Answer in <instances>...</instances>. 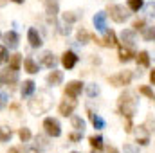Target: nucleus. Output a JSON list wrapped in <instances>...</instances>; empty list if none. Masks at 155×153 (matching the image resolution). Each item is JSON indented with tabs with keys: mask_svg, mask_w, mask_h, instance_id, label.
I'll return each mask as SVG.
<instances>
[{
	"mask_svg": "<svg viewBox=\"0 0 155 153\" xmlns=\"http://www.w3.org/2000/svg\"><path fill=\"white\" fill-rule=\"evenodd\" d=\"M49 106H51V97H49V94H40V99H33L31 103H29V108H31V112L35 115H40L43 114L45 110H49Z\"/></svg>",
	"mask_w": 155,
	"mask_h": 153,
	"instance_id": "f03ea898",
	"label": "nucleus"
},
{
	"mask_svg": "<svg viewBox=\"0 0 155 153\" xmlns=\"http://www.w3.org/2000/svg\"><path fill=\"white\" fill-rule=\"evenodd\" d=\"M144 11H146V18L155 22V2H148L144 5Z\"/></svg>",
	"mask_w": 155,
	"mask_h": 153,
	"instance_id": "5701e85b",
	"label": "nucleus"
},
{
	"mask_svg": "<svg viewBox=\"0 0 155 153\" xmlns=\"http://www.w3.org/2000/svg\"><path fill=\"white\" fill-rule=\"evenodd\" d=\"M13 2H16V4H22V2H24V0H13Z\"/></svg>",
	"mask_w": 155,
	"mask_h": 153,
	"instance_id": "c03bdc74",
	"label": "nucleus"
},
{
	"mask_svg": "<svg viewBox=\"0 0 155 153\" xmlns=\"http://www.w3.org/2000/svg\"><path fill=\"white\" fill-rule=\"evenodd\" d=\"M74 20H76V16H74V15H71V13H67V15L63 16V22H65V24H72Z\"/></svg>",
	"mask_w": 155,
	"mask_h": 153,
	"instance_id": "58836bf2",
	"label": "nucleus"
},
{
	"mask_svg": "<svg viewBox=\"0 0 155 153\" xmlns=\"http://www.w3.org/2000/svg\"><path fill=\"white\" fill-rule=\"evenodd\" d=\"M141 94L146 96V97H150V99H153V90L150 86H141Z\"/></svg>",
	"mask_w": 155,
	"mask_h": 153,
	"instance_id": "f704fd0d",
	"label": "nucleus"
},
{
	"mask_svg": "<svg viewBox=\"0 0 155 153\" xmlns=\"http://www.w3.org/2000/svg\"><path fill=\"white\" fill-rule=\"evenodd\" d=\"M43 128H45L47 135H51V137H60L61 135V126L54 117H47L43 121Z\"/></svg>",
	"mask_w": 155,
	"mask_h": 153,
	"instance_id": "20e7f679",
	"label": "nucleus"
},
{
	"mask_svg": "<svg viewBox=\"0 0 155 153\" xmlns=\"http://www.w3.org/2000/svg\"><path fill=\"white\" fill-rule=\"evenodd\" d=\"M143 36L146 41H155V27H146V29H143Z\"/></svg>",
	"mask_w": 155,
	"mask_h": 153,
	"instance_id": "393cba45",
	"label": "nucleus"
},
{
	"mask_svg": "<svg viewBox=\"0 0 155 153\" xmlns=\"http://www.w3.org/2000/svg\"><path fill=\"white\" fill-rule=\"evenodd\" d=\"M74 108H76V103L74 101H63L60 105V114L63 115V117H67V115H71L74 112Z\"/></svg>",
	"mask_w": 155,
	"mask_h": 153,
	"instance_id": "4468645a",
	"label": "nucleus"
},
{
	"mask_svg": "<svg viewBox=\"0 0 155 153\" xmlns=\"http://www.w3.org/2000/svg\"><path fill=\"white\" fill-rule=\"evenodd\" d=\"M72 126L76 128L78 132H85V121L81 117H72Z\"/></svg>",
	"mask_w": 155,
	"mask_h": 153,
	"instance_id": "bb28decb",
	"label": "nucleus"
},
{
	"mask_svg": "<svg viewBox=\"0 0 155 153\" xmlns=\"http://www.w3.org/2000/svg\"><path fill=\"white\" fill-rule=\"evenodd\" d=\"M124 153H139V146H134V144H124Z\"/></svg>",
	"mask_w": 155,
	"mask_h": 153,
	"instance_id": "c9c22d12",
	"label": "nucleus"
},
{
	"mask_svg": "<svg viewBox=\"0 0 155 153\" xmlns=\"http://www.w3.org/2000/svg\"><path fill=\"white\" fill-rule=\"evenodd\" d=\"M25 153H40L38 148H25Z\"/></svg>",
	"mask_w": 155,
	"mask_h": 153,
	"instance_id": "a19ab883",
	"label": "nucleus"
},
{
	"mask_svg": "<svg viewBox=\"0 0 155 153\" xmlns=\"http://www.w3.org/2000/svg\"><path fill=\"white\" fill-rule=\"evenodd\" d=\"M150 81H152V83L155 85V69L152 70V72H150Z\"/></svg>",
	"mask_w": 155,
	"mask_h": 153,
	"instance_id": "79ce46f5",
	"label": "nucleus"
},
{
	"mask_svg": "<svg viewBox=\"0 0 155 153\" xmlns=\"http://www.w3.org/2000/svg\"><path fill=\"white\" fill-rule=\"evenodd\" d=\"M9 60V54H7V49L0 45V63H5Z\"/></svg>",
	"mask_w": 155,
	"mask_h": 153,
	"instance_id": "72a5a7b5",
	"label": "nucleus"
},
{
	"mask_svg": "<svg viewBox=\"0 0 155 153\" xmlns=\"http://www.w3.org/2000/svg\"><path fill=\"white\" fill-rule=\"evenodd\" d=\"M18 135H20V139H22V141H24V142H25V141H29V139H31V132H29V130H27V128H22V130H20V133H18Z\"/></svg>",
	"mask_w": 155,
	"mask_h": 153,
	"instance_id": "473e14b6",
	"label": "nucleus"
},
{
	"mask_svg": "<svg viewBox=\"0 0 155 153\" xmlns=\"http://www.w3.org/2000/svg\"><path fill=\"white\" fill-rule=\"evenodd\" d=\"M143 5H144L143 0H128V7H130L132 11H139Z\"/></svg>",
	"mask_w": 155,
	"mask_h": 153,
	"instance_id": "7c9ffc66",
	"label": "nucleus"
},
{
	"mask_svg": "<svg viewBox=\"0 0 155 153\" xmlns=\"http://www.w3.org/2000/svg\"><path fill=\"white\" fill-rule=\"evenodd\" d=\"M4 41H5V47L16 49V47H18V34H16L15 31H9V33L4 34Z\"/></svg>",
	"mask_w": 155,
	"mask_h": 153,
	"instance_id": "9d476101",
	"label": "nucleus"
},
{
	"mask_svg": "<svg viewBox=\"0 0 155 153\" xmlns=\"http://www.w3.org/2000/svg\"><path fill=\"white\" fill-rule=\"evenodd\" d=\"M132 58H134V52H132L130 47H119V60L123 63H128Z\"/></svg>",
	"mask_w": 155,
	"mask_h": 153,
	"instance_id": "dca6fc26",
	"label": "nucleus"
},
{
	"mask_svg": "<svg viewBox=\"0 0 155 153\" xmlns=\"http://www.w3.org/2000/svg\"><path fill=\"white\" fill-rule=\"evenodd\" d=\"M27 38H29L31 47H35V49L41 47V38H40V34H38V31H36V29H29V33H27Z\"/></svg>",
	"mask_w": 155,
	"mask_h": 153,
	"instance_id": "ddd939ff",
	"label": "nucleus"
},
{
	"mask_svg": "<svg viewBox=\"0 0 155 153\" xmlns=\"http://www.w3.org/2000/svg\"><path fill=\"white\" fill-rule=\"evenodd\" d=\"M33 92H35V81L27 79L22 86V97H29V96H33Z\"/></svg>",
	"mask_w": 155,
	"mask_h": 153,
	"instance_id": "a211bd4d",
	"label": "nucleus"
},
{
	"mask_svg": "<svg viewBox=\"0 0 155 153\" xmlns=\"http://www.w3.org/2000/svg\"><path fill=\"white\" fill-rule=\"evenodd\" d=\"M7 99H9V96L4 94V92H0V108H4L7 105Z\"/></svg>",
	"mask_w": 155,
	"mask_h": 153,
	"instance_id": "4c0bfd02",
	"label": "nucleus"
},
{
	"mask_svg": "<svg viewBox=\"0 0 155 153\" xmlns=\"http://www.w3.org/2000/svg\"><path fill=\"white\" fill-rule=\"evenodd\" d=\"M71 153H78V151H71Z\"/></svg>",
	"mask_w": 155,
	"mask_h": 153,
	"instance_id": "49530a36",
	"label": "nucleus"
},
{
	"mask_svg": "<svg viewBox=\"0 0 155 153\" xmlns=\"http://www.w3.org/2000/svg\"><path fill=\"white\" fill-rule=\"evenodd\" d=\"M105 34H107V36H105V41H103V43H105V45H108V47H114V45L117 43L116 34H114L112 31H110V33H105Z\"/></svg>",
	"mask_w": 155,
	"mask_h": 153,
	"instance_id": "cd10ccee",
	"label": "nucleus"
},
{
	"mask_svg": "<svg viewBox=\"0 0 155 153\" xmlns=\"http://www.w3.org/2000/svg\"><path fill=\"white\" fill-rule=\"evenodd\" d=\"M24 67H25V70L29 72V74H36L38 72V65L35 63V60L33 58H25V61H24Z\"/></svg>",
	"mask_w": 155,
	"mask_h": 153,
	"instance_id": "6ab92c4d",
	"label": "nucleus"
},
{
	"mask_svg": "<svg viewBox=\"0 0 155 153\" xmlns=\"http://www.w3.org/2000/svg\"><path fill=\"white\" fill-rule=\"evenodd\" d=\"M130 81H132V72H128V70L110 76V83L116 85V86H124V85H128Z\"/></svg>",
	"mask_w": 155,
	"mask_h": 153,
	"instance_id": "423d86ee",
	"label": "nucleus"
},
{
	"mask_svg": "<svg viewBox=\"0 0 155 153\" xmlns=\"http://www.w3.org/2000/svg\"><path fill=\"white\" fill-rule=\"evenodd\" d=\"M90 119H92V124H94L96 130H103V128H105V121H103V117H99L97 114H90Z\"/></svg>",
	"mask_w": 155,
	"mask_h": 153,
	"instance_id": "4be33fe9",
	"label": "nucleus"
},
{
	"mask_svg": "<svg viewBox=\"0 0 155 153\" xmlns=\"http://www.w3.org/2000/svg\"><path fill=\"white\" fill-rule=\"evenodd\" d=\"M63 81V72L61 70H54L52 69V72L47 76V83L51 85V86H56V85H60Z\"/></svg>",
	"mask_w": 155,
	"mask_h": 153,
	"instance_id": "f8f14e48",
	"label": "nucleus"
},
{
	"mask_svg": "<svg viewBox=\"0 0 155 153\" xmlns=\"http://www.w3.org/2000/svg\"><path fill=\"white\" fill-rule=\"evenodd\" d=\"M137 63H139L141 67H148V65H150V54H148L146 50L139 52V54H137Z\"/></svg>",
	"mask_w": 155,
	"mask_h": 153,
	"instance_id": "412c9836",
	"label": "nucleus"
},
{
	"mask_svg": "<svg viewBox=\"0 0 155 153\" xmlns=\"http://www.w3.org/2000/svg\"><path fill=\"white\" fill-rule=\"evenodd\" d=\"M41 63L45 65V67H49V69H54L56 65H58V58L52 54V52H43V56H41Z\"/></svg>",
	"mask_w": 155,
	"mask_h": 153,
	"instance_id": "9b49d317",
	"label": "nucleus"
},
{
	"mask_svg": "<svg viewBox=\"0 0 155 153\" xmlns=\"http://www.w3.org/2000/svg\"><path fill=\"white\" fill-rule=\"evenodd\" d=\"M45 5H47V15L49 16H56L58 15V2L56 0H47Z\"/></svg>",
	"mask_w": 155,
	"mask_h": 153,
	"instance_id": "aec40b11",
	"label": "nucleus"
},
{
	"mask_svg": "<svg viewBox=\"0 0 155 153\" xmlns=\"http://www.w3.org/2000/svg\"><path fill=\"white\" fill-rule=\"evenodd\" d=\"M107 153H117V150H116V148H108V150H107Z\"/></svg>",
	"mask_w": 155,
	"mask_h": 153,
	"instance_id": "37998d69",
	"label": "nucleus"
},
{
	"mask_svg": "<svg viewBox=\"0 0 155 153\" xmlns=\"http://www.w3.org/2000/svg\"><path fill=\"white\" fill-rule=\"evenodd\" d=\"M119 112L123 115H126V119H132L135 110H137V97L134 92L130 90H124L121 96H119Z\"/></svg>",
	"mask_w": 155,
	"mask_h": 153,
	"instance_id": "f257e3e1",
	"label": "nucleus"
},
{
	"mask_svg": "<svg viewBox=\"0 0 155 153\" xmlns=\"http://www.w3.org/2000/svg\"><path fill=\"white\" fill-rule=\"evenodd\" d=\"M137 142H139L141 146H146V144L150 142V137H148L144 126H139V130H137Z\"/></svg>",
	"mask_w": 155,
	"mask_h": 153,
	"instance_id": "f3484780",
	"label": "nucleus"
},
{
	"mask_svg": "<svg viewBox=\"0 0 155 153\" xmlns=\"http://www.w3.org/2000/svg\"><path fill=\"white\" fill-rule=\"evenodd\" d=\"M81 90H83V83L81 81H71L67 85V88H65V96H69L71 99H76L81 94Z\"/></svg>",
	"mask_w": 155,
	"mask_h": 153,
	"instance_id": "0eeeda50",
	"label": "nucleus"
},
{
	"mask_svg": "<svg viewBox=\"0 0 155 153\" xmlns=\"http://www.w3.org/2000/svg\"><path fill=\"white\" fill-rule=\"evenodd\" d=\"M97 94H99V86H97L96 83H92V85L87 86V96H88V97H96Z\"/></svg>",
	"mask_w": 155,
	"mask_h": 153,
	"instance_id": "c85d7f7f",
	"label": "nucleus"
},
{
	"mask_svg": "<svg viewBox=\"0 0 155 153\" xmlns=\"http://www.w3.org/2000/svg\"><path fill=\"white\" fill-rule=\"evenodd\" d=\"M61 63H63V67L69 70V69H74V65L78 63V56L74 52H71V50H67L65 54H63V58H61Z\"/></svg>",
	"mask_w": 155,
	"mask_h": 153,
	"instance_id": "6e6552de",
	"label": "nucleus"
},
{
	"mask_svg": "<svg viewBox=\"0 0 155 153\" xmlns=\"http://www.w3.org/2000/svg\"><path fill=\"white\" fill-rule=\"evenodd\" d=\"M5 4V0H0V5H4Z\"/></svg>",
	"mask_w": 155,
	"mask_h": 153,
	"instance_id": "a18cd8bd",
	"label": "nucleus"
},
{
	"mask_svg": "<svg viewBox=\"0 0 155 153\" xmlns=\"http://www.w3.org/2000/svg\"><path fill=\"white\" fill-rule=\"evenodd\" d=\"M81 137H83V132H74V133H71V141L72 142H78V141H81Z\"/></svg>",
	"mask_w": 155,
	"mask_h": 153,
	"instance_id": "e433bc0d",
	"label": "nucleus"
},
{
	"mask_svg": "<svg viewBox=\"0 0 155 153\" xmlns=\"http://www.w3.org/2000/svg\"><path fill=\"white\" fill-rule=\"evenodd\" d=\"M94 25L99 33H107V13H97L94 16Z\"/></svg>",
	"mask_w": 155,
	"mask_h": 153,
	"instance_id": "1a4fd4ad",
	"label": "nucleus"
},
{
	"mask_svg": "<svg viewBox=\"0 0 155 153\" xmlns=\"http://www.w3.org/2000/svg\"><path fill=\"white\" fill-rule=\"evenodd\" d=\"M90 146L92 148H96V150H101L103 148V137L101 135H94V137H90Z\"/></svg>",
	"mask_w": 155,
	"mask_h": 153,
	"instance_id": "a878e982",
	"label": "nucleus"
},
{
	"mask_svg": "<svg viewBox=\"0 0 155 153\" xmlns=\"http://www.w3.org/2000/svg\"><path fill=\"white\" fill-rule=\"evenodd\" d=\"M108 13H110V18H112L114 22H117V24H123V22H126V20L130 18V13H128V9H126L124 5L114 4V5L108 7Z\"/></svg>",
	"mask_w": 155,
	"mask_h": 153,
	"instance_id": "7ed1b4c3",
	"label": "nucleus"
},
{
	"mask_svg": "<svg viewBox=\"0 0 155 153\" xmlns=\"http://www.w3.org/2000/svg\"><path fill=\"white\" fill-rule=\"evenodd\" d=\"M11 137H13V132H11L7 126H2V128H0V142H7Z\"/></svg>",
	"mask_w": 155,
	"mask_h": 153,
	"instance_id": "b1692460",
	"label": "nucleus"
},
{
	"mask_svg": "<svg viewBox=\"0 0 155 153\" xmlns=\"http://www.w3.org/2000/svg\"><path fill=\"white\" fill-rule=\"evenodd\" d=\"M20 61H22L20 54H15V56L11 58V63H9V67H11V69H15V70H18V69H20Z\"/></svg>",
	"mask_w": 155,
	"mask_h": 153,
	"instance_id": "c756f323",
	"label": "nucleus"
},
{
	"mask_svg": "<svg viewBox=\"0 0 155 153\" xmlns=\"http://www.w3.org/2000/svg\"><path fill=\"white\" fill-rule=\"evenodd\" d=\"M121 40H123L128 47H134V43H135V31L124 29V31L121 33Z\"/></svg>",
	"mask_w": 155,
	"mask_h": 153,
	"instance_id": "2eb2a0df",
	"label": "nucleus"
},
{
	"mask_svg": "<svg viewBox=\"0 0 155 153\" xmlns=\"http://www.w3.org/2000/svg\"><path fill=\"white\" fill-rule=\"evenodd\" d=\"M134 29H135V31H143V29H144V22H143V20H135Z\"/></svg>",
	"mask_w": 155,
	"mask_h": 153,
	"instance_id": "ea45409f",
	"label": "nucleus"
},
{
	"mask_svg": "<svg viewBox=\"0 0 155 153\" xmlns=\"http://www.w3.org/2000/svg\"><path fill=\"white\" fill-rule=\"evenodd\" d=\"M18 81V70H15V69H4L2 72H0V83L2 85H15Z\"/></svg>",
	"mask_w": 155,
	"mask_h": 153,
	"instance_id": "39448f33",
	"label": "nucleus"
},
{
	"mask_svg": "<svg viewBox=\"0 0 155 153\" xmlns=\"http://www.w3.org/2000/svg\"><path fill=\"white\" fill-rule=\"evenodd\" d=\"M78 40H79L81 43H87V41L90 40V34H88L85 29H79V31H78Z\"/></svg>",
	"mask_w": 155,
	"mask_h": 153,
	"instance_id": "2f4dec72",
	"label": "nucleus"
}]
</instances>
